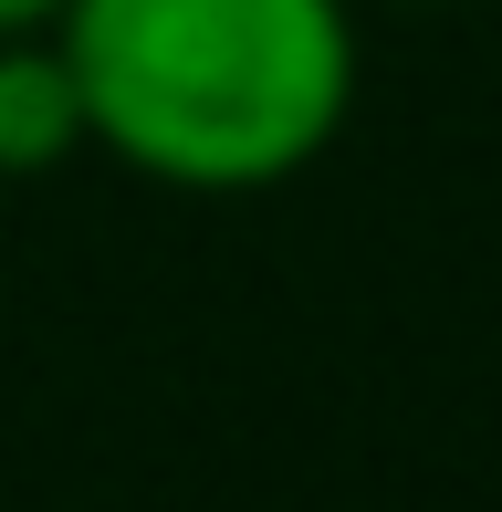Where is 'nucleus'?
<instances>
[{"label":"nucleus","mask_w":502,"mask_h":512,"mask_svg":"<svg viewBox=\"0 0 502 512\" xmlns=\"http://www.w3.org/2000/svg\"><path fill=\"white\" fill-rule=\"evenodd\" d=\"M84 126L116 168L199 199L304 178L356 115V0H63Z\"/></svg>","instance_id":"obj_1"},{"label":"nucleus","mask_w":502,"mask_h":512,"mask_svg":"<svg viewBox=\"0 0 502 512\" xmlns=\"http://www.w3.org/2000/svg\"><path fill=\"white\" fill-rule=\"evenodd\" d=\"M53 11H63V0H0V32H42Z\"/></svg>","instance_id":"obj_3"},{"label":"nucleus","mask_w":502,"mask_h":512,"mask_svg":"<svg viewBox=\"0 0 502 512\" xmlns=\"http://www.w3.org/2000/svg\"><path fill=\"white\" fill-rule=\"evenodd\" d=\"M95 147L84 126V84H74V53L63 32H0V178H53Z\"/></svg>","instance_id":"obj_2"}]
</instances>
